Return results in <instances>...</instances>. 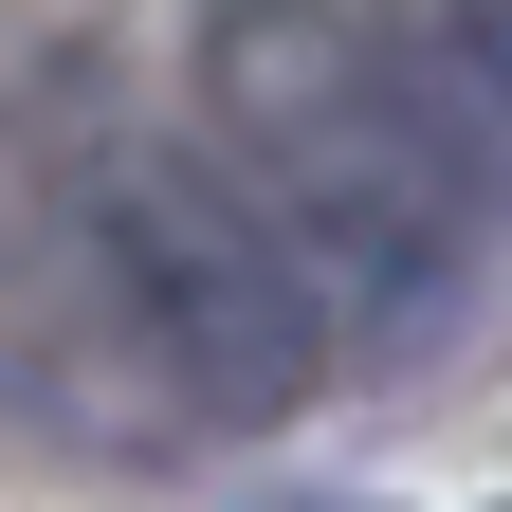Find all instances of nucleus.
I'll use <instances>...</instances> for the list:
<instances>
[{
  "label": "nucleus",
  "mask_w": 512,
  "mask_h": 512,
  "mask_svg": "<svg viewBox=\"0 0 512 512\" xmlns=\"http://www.w3.org/2000/svg\"><path fill=\"white\" fill-rule=\"evenodd\" d=\"M55 202H74V293L183 421H293L330 384L348 293L311 275V238L256 202L220 128H74Z\"/></svg>",
  "instance_id": "f03ea898"
},
{
  "label": "nucleus",
  "mask_w": 512,
  "mask_h": 512,
  "mask_svg": "<svg viewBox=\"0 0 512 512\" xmlns=\"http://www.w3.org/2000/svg\"><path fill=\"white\" fill-rule=\"evenodd\" d=\"M183 92L256 165V202L311 238V275L348 293V330H421L458 293L494 165L458 128L439 19H403V0H202Z\"/></svg>",
  "instance_id": "f257e3e1"
},
{
  "label": "nucleus",
  "mask_w": 512,
  "mask_h": 512,
  "mask_svg": "<svg viewBox=\"0 0 512 512\" xmlns=\"http://www.w3.org/2000/svg\"><path fill=\"white\" fill-rule=\"evenodd\" d=\"M37 256H74V202L37 220V183H19V147H0V384H19V348H37Z\"/></svg>",
  "instance_id": "20e7f679"
},
{
  "label": "nucleus",
  "mask_w": 512,
  "mask_h": 512,
  "mask_svg": "<svg viewBox=\"0 0 512 512\" xmlns=\"http://www.w3.org/2000/svg\"><path fill=\"white\" fill-rule=\"evenodd\" d=\"M421 19H439L458 128H476V165H494V202H512V0H421Z\"/></svg>",
  "instance_id": "7ed1b4c3"
}]
</instances>
